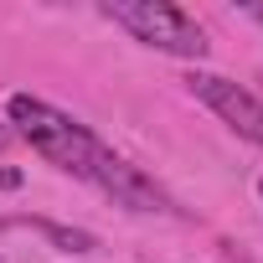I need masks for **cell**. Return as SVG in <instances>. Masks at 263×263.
<instances>
[{
  "label": "cell",
  "mask_w": 263,
  "mask_h": 263,
  "mask_svg": "<svg viewBox=\"0 0 263 263\" xmlns=\"http://www.w3.org/2000/svg\"><path fill=\"white\" fill-rule=\"evenodd\" d=\"M11 124L21 129V140L42 160H52L57 171H67L78 181H93V171H98V160L108 150V145L93 140L88 124H78L72 114H62V108H52V103H42L31 93H16L11 98Z\"/></svg>",
  "instance_id": "6da1fadb"
},
{
  "label": "cell",
  "mask_w": 263,
  "mask_h": 263,
  "mask_svg": "<svg viewBox=\"0 0 263 263\" xmlns=\"http://www.w3.org/2000/svg\"><path fill=\"white\" fill-rule=\"evenodd\" d=\"M103 16L119 21L135 42L155 47V52H171V57H206V36L201 26L171 6V0H103Z\"/></svg>",
  "instance_id": "7a4b0ae2"
},
{
  "label": "cell",
  "mask_w": 263,
  "mask_h": 263,
  "mask_svg": "<svg viewBox=\"0 0 263 263\" xmlns=\"http://www.w3.org/2000/svg\"><path fill=\"white\" fill-rule=\"evenodd\" d=\"M186 88H191L227 129H237L242 140L263 145V98H253L242 83H227V78H217V72H191Z\"/></svg>",
  "instance_id": "3957f363"
},
{
  "label": "cell",
  "mask_w": 263,
  "mask_h": 263,
  "mask_svg": "<svg viewBox=\"0 0 263 263\" xmlns=\"http://www.w3.org/2000/svg\"><path fill=\"white\" fill-rule=\"evenodd\" d=\"M93 186L108 191V196H114L119 206H129V212H171V196H165L140 165L119 160L114 150H103V160H98V171H93Z\"/></svg>",
  "instance_id": "277c9868"
},
{
  "label": "cell",
  "mask_w": 263,
  "mask_h": 263,
  "mask_svg": "<svg viewBox=\"0 0 263 263\" xmlns=\"http://www.w3.org/2000/svg\"><path fill=\"white\" fill-rule=\"evenodd\" d=\"M31 227H36L42 237H52L62 253H93V248H98V237H93V232H78V227H57V222H42V217H36Z\"/></svg>",
  "instance_id": "5b68a950"
},
{
  "label": "cell",
  "mask_w": 263,
  "mask_h": 263,
  "mask_svg": "<svg viewBox=\"0 0 263 263\" xmlns=\"http://www.w3.org/2000/svg\"><path fill=\"white\" fill-rule=\"evenodd\" d=\"M242 11H248V16H253V21L263 26V0H248V6H242Z\"/></svg>",
  "instance_id": "8992f818"
},
{
  "label": "cell",
  "mask_w": 263,
  "mask_h": 263,
  "mask_svg": "<svg viewBox=\"0 0 263 263\" xmlns=\"http://www.w3.org/2000/svg\"><path fill=\"white\" fill-rule=\"evenodd\" d=\"M6 145H11V129H6V124H0V150H6Z\"/></svg>",
  "instance_id": "52a82bcc"
},
{
  "label": "cell",
  "mask_w": 263,
  "mask_h": 263,
  "mask_svg": "<svg viewBox=\"0 0 263 263\" xmlns=\"http://www.w3.org/2000/svg\"><path fill=\"white\" fill-rule=\"evenodd\" d=\"M258 196H263V176H258Z\"/></svg>",
  "instance_id": "ba28073f"
}]
</instances>
